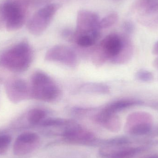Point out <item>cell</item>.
<instances>
[{"instance_id": "obj_21", "label": "cell", "mask_w": 158, "mask_h": 158, "mask_svg": "<svg viewBox=\"0 0 158 158\" xmlns=\"http://www.w3.org/2000/svg\"><path fill=\"white\" fill-rule=\"evenodd\" d=\"M124 27L127 31H130L133 28V25L131 22H126L124 23Z\"/></svg>"}, {"instance_id": "obj_15", "label": "cell", "mask_w": 158, "mask_h": 158, "mask_svg": "<svg viewBox=\"0 0 158 158\" xmlns=\"http://www.w3.org/2000/svg\"><path fill=\"white\" fill-rule=\"evenodd\" d=\"M69 120L59 118H48L44 120L40 124L42 126L45 127H60L64 125H69L72 123Z\"/></svg>"}, {"instance_id": "obj_12", "label": "cell", "mask_w": 158, "mask_h": 158, "mask_svg": "<svg viewBox=\"0 0 158 158\" xmlns=\"http://www.w3.org/2000/svg\"><path fill=\"white\" fill-rule=\"evenodd\" d=\"M81 90L85 93H96V94H106L110 92L108 86L99 83H88L83 85Z\"/></svg>"}, {"instance_id": "obj_16", "label": "cell", "mask_w": 158, "mask_h": 158, "mask_svg": "<svg viewBox=\"0 0 158 158\" xmlns=\"http://www.w3.org/2000/svg\"><path fill=\"white\" fill-rule=\"evenodd\" d=\"M75 39L78 45L82 47L93 46L98 40V39L94 36L86 35L76 36Z\"/></svg>"}, {"instance_id": "obj_23", "label": "cell", "mask_w": 158, "mask_h": 158, "mask_svg": "<svg viewBox=\"0 0 158 158\" xmlns=\"http://www.w3.org/2000/svg\"><path fill=\"white\" fill-rule=\"evenodd\" d=\"M156 158V157H151V158Z\"/></svg>"}, {"instance_id": "obj_13", "label": "cell", "mask_w": 158, "mask_h": 158, "mask_svg": "<svg viewBox=\"0 0 158 158\" xmlns=\"http://www.w3.org/2000/svg\"><path fill=\"white\" fill-rule=\"evenodd\" d=\"M47 114V111L42 109H33L28 113L27 120L30 123L36 125L40 123L45 119Z\"/></svg>"}, {"instance_id": "obj_17", "label": "cell", "mask_w": 158, "mask_h": 158, "mask_svg": "<svg viewBox=\"0 0 158 158\" xmlns=\"http://www.w3.org/2000/svg\"><path fill=\"white\" fill-rule=\"evenodd\" d=\"M151 130L150 124L147 123H141L134 125L130 129V132L135 135H143L149 132Z\"/></svg>"}, {"instance_id": "obj_2", "label": "cell", "mask_w": 158, "mask_h": 158, "mask_svg": "<svg viewBox=\"0 0 158 158\" xmlns=\"http://www.w3.org/2000/svg\"><path fill=\"white\" fill-rule=\"evenodd\" d=\"M32 59V51L29 44L21 43L3 54L0 64L12 71L20 72L29 67Z\"/></svg>"}, {"instance_id": "obj_3", "label": "cell", "mask_w": 158, "mask_h": 158, "mask_svg": "<svg viewBox=\"0 0 158 158\" xmlns=\"http://www.w3.org/2000/svg\"><path fill=\"white\" fill-rule=\"evenodd\" d=\"M31 94L34 98L45 102L56 100L60 95V90L50 76L42 71H37L31 79Z\"/></svg>"}, {"instance_id": "obj_9", "label": "cell", "mask_w": 158, "mask_h": 158, "mask_svg": "<svg viewBox=\"0 0 158 158\" xmlns=\"http://www.w3.org/2000/svg\"><path fill=\"white\" fill-rule=\"evenodd\" d=\"M40 137L38 135L32 132L21 134L16 139L13 152L16 156H23L32 152L38 146Z\"/></svg>"}, {"instance_id": "obj_11", "label": "cell", "mask_w": 158, "mask_h": 158, "mask_svg": "<svg viewBox=\"0 0 158 158\" xmlns=\"http://www.w3.org/2000/svg\"><path fill=\"white\" fill-rule=\"evenodd\" d=\"M95 120L110 131L117 132L120 128L118 118L115 113H110L102 109L94 117Z\"/></svg>"}, {"instance_id": "obj_10", "label": "cell", "mask_w": 158, "mask_h": 158, "mask_svg": "<svg viewBox=\"0 0 158 158\" xmlns=\"http://www.w3.org/2000/svg\"><path fill=\"white\" fill-rule=\"evenodd\" d=\"M63 136L68 141L78 143H90L96 140L93 133L76 124L67 128L63 132Z\"/></svg>"}, {"instance_id": "obj_20", "label": "cell", "mask_w": 158, "mask_h": 158, "mask_svg": "<svg viewBox=\"0 0 158 158\" xmlns=\"http://www.w3.org/2000/svg\"><path fill=\"white\" fill-rule=\"evenodd\" d=\"M128 143V140L126 138H116L111 140H108L106 142V143L110 145H120Z\"/></svg>"}, {"instance_id": "obj_22", "label": "cell", "mask_w": 158, "mask_h": 158, "mask_svg": "<svg viewBox=\"0 0 158 158\" xmlns=\"http://www.w3.org/2000/svg\"><path fill=\"white\" fill-rule=\"evenodd\" d=\"M156 48H158V42H157V43L156 44Z\"/></svg>"}, {"instance_id": "obj_14", "label": "cell", "mask_w": 158, "mask_h": 158, "mask_svg": "<svg viewBox=\"0 0 158 158\" xmlns=\"http://www.w3.org/2000/svg\"><path fill=\"white\" fill-rule=\"evenodd\" d=\"M141 151L138 148H124L114 152L110 155L111 158H132Z\"/></svg>"}, {"instance_id": "obj_5", "label": "cell", "mask_w": 158, "mask_h": 158, "mask_svg": "<svg viewBox=\"0 0 158 158\" xmlns=\"http://www.w3.org/2000/svg\"><path fill=\"white\" fill-rule=\"evenodd\" d=\"M57 8L56 5L50 4L38 10L28 22L29 31L35 35L42 33L48 27Z\"/></svg>"}, {"instance_id": "obj_7", "label": "cell", "mask_w": 158, "mask_h": 158, "mask_svg": "<svg viewBox=\"0 0 158 158\" xmlns=\"http://www.w3.org/2000/svg\"><path fill=\"white\" fill-rule=\"evenodd\" d=\"M135 8L142 23L147 25L158 24V0H137Z\"/></svg>"}, {"instance_id": "obj_19", "label": "cell", "mask_w": 158, "mask_h": 158, "mask_svg": "<svg viewBox=\"0 0 158 158\" xmlns=\"http://www.w3.org/2000/svg\"><path fill=\"white\" fill-rule=\"evenodd\" d=\"M11 137L8 135H0V155L7 151L11 142Z\"/></svg>"}, {"instance_id": "obj_8", "label": "cell", "mask_w": 158, "mask_h": 158, "mask_svg": "<svg viewBox=\"0 0 158 158\" xmlns=\"http://www.w3.org/2000/svg\"><path fill=\"white\" fill-rule=\"evenodd\" d=\"M45 59L71 67H75L77 63V56L74 51L65 45H56L50 49L46 53Z\"/></svg>"}, {"instance_id": "obj_4", "label": "cell", "mask_w": 158, "mask_h": 158, "mask_svg": "<svg viewBox=\"0 0 158 158\" xmlns=\"http://www.w3.org/2000/svg\"><path fill=\"white\" fill-rule=\"evenodd\" d=\"M124 41L118 35L111 34L108 35L101 42L99 48L97 50L94 56V61L101 64L106 59L118 61L121 54L123 52Z\"/></svg>"}, {"instance_id": "obj_18", "label": "cell", "mask_w": 158, "mask_h": 158, "mask_svg": "<svg viewBox=\"0 0 158 158\" xmlns=\"http://www.w3.org/2000/svg\"><path fill=\"white\" fill-rule=\"evenodd\" d=\"M118 19V16L116 13L109 14L99 21V28H107L111 27L117 22Z\"/></svg>"}, {"instance_id": "obj_6", "label": "cell", "mask_w": 158, "mask_h": 158, "mask_svg": "<svg viewBox=\"0 0 158 158\" xmlns=\"http://www.w3.org/2000/svg\"><path fill=\"white\" fill-rule=\"evenodd\" d=\"M99 18L95 13L91 11L82 10L77 16V31L75 37L86 35L99 38Z\"/></svg>"}, {"instance_id": "obj_1", "label": "cell", "mask_w": 158, "mask_h": 158, "mask_svg": "<svg viewBox=\"0 0 158 158\" xmlns=\"http://www.w3.org/2000/svg\"><path fill=\"white\" fill-rule=\"evenodd\" d=\"M35 0H5L0 6V24L6 29L14 31L25 23L28 7Z\"/></svg>"}]
</instances>
